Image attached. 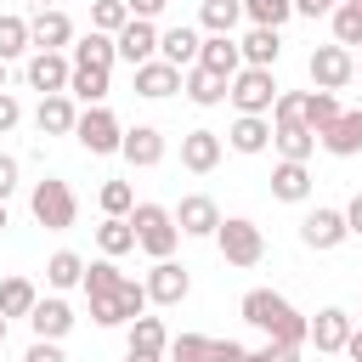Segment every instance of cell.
I'll return each instance as SVG.
<instances>
[{
    "label": "cell",
    "instance_id": "8fae6325",
    "mask_svg": "<svg viewBox=\"0 0 362 362\" xmlns=\"http://www.w3.org/2000/svg\"><path fill=\"white\" fill-rule=\"evenodd\" d=\"M345 238H351V226H345V209H322V204H317V209L300 221V243H305V249H317V255L339 249Z\"/></svg>",
    "mask_w": 362,
    "mask_h": 362
},
{
    "label": "cell",
    "instance_id": "8d00e7d4",
    "mask_svg": "<svg viewBox=\"0 0 362 362\" xmlns=\"http://www.w3.org/2000/svg\"><path fill=\"white\" fill-rule=\"evenodd\" d=\"M23 51H34L28 17H17V11H0V57L11 62V57H23Z\"/></svg>",
    "mask_w": 362,
    "mask_h": 362
},
{
    "label": "cell",
    "instance_id": "4316f807",
    "mask_svg": "<svg viewBox=\"0 0 362 362\" xmlns=\"http://www.w3.org/2000/svg\"><path fill=\"white\" fill-rule=\"evenodd\" d=\"M238 51H243L249 68H272V62L283 57V28H260V23H249V34L238 40Z\"/></svg>",
    "mask_w": 362,
    "mask_h": 362
},
{
    "label": "cell",
    "instance_id": "f5cc1de1",
    "mask_svg": "<svg viewBox=\"0 0 362 362\" xmlns=\"http://www.w3.org/2000/svg\"><path fill=\"white\" fill-rule=\"evenodd\" d=\"M124 362H164L158 351H124Z\"/></svg>",
    "mask_w": 362,
    "mask_h": 362
},
{
    "label": "cell",
    "instance_id": "1f68e13d",
    "mask_svg": "<svg viewBox=\"0 0 362 362\" xmlns=\"http://www.w3.org/2000/svg\"><path fill=\"white\" fill-rule=\"evenodd\" d=\"M45 283L62 294V288H79L85 283V255H74V249H57L51 260H45Z\"/></svg>",
    "mask_w": 362,
    "mask_h": 362
},
{
    "label": "cell",
    "instance_id": "74e56055",
    "mask_svg": "<svg viewBox=\"0 0 362 362\" xmlns=\"http://www.w3.org/2000/svg\"><path fill=\"white\" fill-rule=\"evenodd\" d=\"M328 23H334V40L339 45H362V0H339L334 11H328Z\"/></svg>",
    "mask_w": 362,
    "mask_h": 362
},
{
    "label": "cell",
    "instance_id": "836d02e7",
    "mask_svg": "<svg viewBox=\"0 0 362 362\" xmlns=\"http://www.w3.org/2000/svg\"><path fill=\"white\" fill-rule=\"evenodd\" d=\"M243 23V0H204L198 6V28L204 34H232Z\"/></svg>",
    "mask_w": 362,
    "mask_h": 362
},
{
    "label": "cell",
    "instance_id": "ba28073f",
    "mask_svg": "<svg viewBox=\"0 0 362 362\" xmlns=\"http://www.w3.org/2000/svg\"><path fill=\"white\" fill-rule=\"evenodd\" d=\"M305 68H311V85H317V90H345V85L356 79V51L334 40V45H317Z\"/></svg>",
    "mask_w": 362,
    "mask_h": 362
},
{
    "label": "cell",
    "instance_id": "4fadbf2b",
    "mask_svg": "<svg viewBox=\"0 0 362 362\" xmlns=\"http://www.w3.org/2000/svg\"><path fill=\"white\" fill-rule=\"evenodd\" d=\"M141 283H147V300L153 305H181L192 294V277H187V266H175V255L170 260H153V272Z\"/></svg>",
    "mask_w": 362,
    "mask_h": 362
},
{
    "label": "cell",
    "instance_id": "7c38bea8",
    "mask_svg": "<svg viewBox=\"0 0 362 362\" xmlns=\"http://www.w3.org/2000/svg\"><path fill=\"white\" fill-rule=\"evenodd\" d=\"M28 34H34V51H68V45L79 40L62 6H34V17H28Z\"/></svg>",
    "mask_w": 362,
    "mask_h": 362
},
{
    "label": "cell",
    "instance_id": "83f0119b",
    "mask_svg": "<svg viewBox=\"0 0 362 362\" xmlns=\"http://www.w3.org/2000/svg\"><path fill=\"white\" fill-rule=\"evenodd\" d=\"M198 51H204V34H198V28H187V23L158 34V57H164V62H175V68H192V62H198Z\"/></svg>",
    "mask_w": 362,
    "mask_h": 362
},
{
    "label": "cell",
    "instance_id": "52a82bcc",
    "mask_svg": "<svg viewBox=\"0 0 362 362\" xmlns=\"http://www.w3.org/2000/svg\"><path fill=\"white\" fill-rule=\"evenodd\" d=\"M277 90H283V85H277V74H272V68H249V62H243V68L232 74V90H226V102H232L238 113H272Z\"/></svg>",
    "mask_w": 362,
    "mask_h": 362
},
{
    "label": "cell",
    "instance_id": "b9f144b4",
    "mask_svg": "<svg viewBox=\"0 0 362 362\" xmlns=\"http://www.w3.org/2000/svg\"><path fill=\"white\" fill-rule=\"evenodd\" d=\"M96 204H102V215H130V209H136V187H130V181H102Z\"/></svg>",
    "mask_w": 362,
    "mask_h": 362
},
{
    "label": "cell",
    "instance_id": "ab89813d",
    "mask_svg": "<svg viewBox=\"0 0 362 362\" xmlns=\"http://www.w3.org/2000/svg\"><path fill=\"white\" fill-rule=\"evenodd\" d=\"M119 283H124L119 260H113V255H102V260H90V266H85V283H79V288H85V300H90V294H113Z\"/></svg>",
    "mask_w": 362,
    "mask_h": 362
},
{
    "label": "cell",
    "instance_id": "4dcf8cb0",
    "mask_svg": "<svg viewBox=\"0 0 362 362\" xmlns=\"http://www.w3.org/2000/svg\"><path fill=\"white\" fill-rule=\"evenodd\" d=\"M96 249L102 255H130L136 249V226H130V215H102V226H96Z\"/></svg>",
    "mask_w": 362,
    "mask_h": 362
},
{
    "label": "cell",
    "instance_id": "ffe728a7",
    "mask_svg": "<svg viewBox=\"0 0 362 362\" xmlns=\"http://www.w3.org/2000/svg\"><path fill=\"white\" fill-rule=\"evenodd\" d=\"M351 328H356V317H351L345 305H322V311L311 317V339H305V345H317V351H345Z\"/></svg>",
    "mask_w": 362,
    "mask_h": 362
},
{
    "label": "cell",
    "instance_id": "f6af8a7d",
    "mask_svg": "<svg viewBox=\"0 0 362 362\" xmlns=\"http://www.w3.org/2000/svg\"><path fill=\"white\" fill-rule=\"evenodd\" d=\"M17 124H23V102H17L11 90H0V136H6V130H17Z\"/></svg>",
    "mask_w": 362,
    "mask_h": 362
},
{
    "label": "cell",
    "instance_id": "680465c9",
    "mask_svg": "<svg viewBox=\"0 0 362 362\" xmlns=\"http://www.w3.org/2000/svg\"><path fill=\"white\" fill-rule=\"evenodd\" d=\"M356 79H362V57H356Z\"/></svg>",
    "mask_w": 362,
    "mask_h": 362
},
{
    "label": "cell",
    "instance_id": "6f0895ef",
    "mask_svg": "<svg viewBox=\"0 0 362 362\" xmlns=\"http://www.w3.org/2000/svg\"><path fill=\"white\" fill-rule=\"evenodd\" d=\"M34 6H62V0H34Z\"/></svg>",
    "mask_w": 362,
    "mask_h": 362
},
{
    "label": "cell",
    "instance_id": "7bdbcfd3",
    "mask_svg": "<svg viewBox=\"0 0 362 362\" xmlns=\"http://www.w3.org/2000/svg\"><path fill=\"white\" fill-rule=\"evenodd\" d=\"M124 23H130V6H124V0H96V6H90V28L119 34Z\"/></svg>",
    "mask_w": 362,
    "mask_h": 362
},
{
    "label": "cell",
    "instance_id": "8992f818",
    "mask_svg": "<svg viewBox=\"0 0 362 362\" xmlns=\"http://www.w3.org/2000/svg\"><path fill=\"white\" fill-rule=\"evenodd\" d=\"M74 141H79L90 158H107V153H119V147H124V124L113 119V107H107V102H96V107H85V113H79Z\"/></svg>",
    "mask_w": 362,
    "mask_h": 362
},
{
    "label": "cell",
    "instance_id": "6da1fadb",
    "mask_svg": "<svg viewBox=\"0 0 362 362\" xmlns=\"http://www.w3.org/2000/svg\"><path fill=\"white\" fill-rule=\"evenodd\" d=\"M238 311H243V322L249 328H260L266 339H277V345H305L311 339V317H300L277 288H249L243 300H238Z\"/></svg>",
    "mask_w": 362,
    "mask_h": 362
},
{
    "label": "cell",
    "instance_id": "d590c367",
    "mask_svg": "<svg viewBox=\"0 0 362 362\" xmlns=\"http://www.w3.org/2000/svg\"><path fill=\"white\" fill-rule=\"evenodd\" d=\"M68 96H74V102H85V107L107 102V68H74V79H68Z\"/></svg>",
    "mask_w": 362,
    "mask_h": 362
},
{
    "label": "cell",
    "instance_id": "7dc6e473",
    "mask_svg": "<svg viewBox=\"0 0 362 362\" xmlns=\"http://www.w3.org/2000/svg\"><path fill=\"white\" fill-rule=\"evenodd\" d=\"M11 192H17V158L0 153V198H11Z\"/></svg>",
    "mask_w": 362,
    "mask_h": 362
},
{
    "label": "cell",
    "instance_id": "484cf974",
    "mask_svg": "<svg viewBox=\"0 0 362 362\" xmlns=\"http://www.w3.org/2000/svg\"><path fill=\"white\" fill-rule=\"evenodd\" d=\"M68 57H74V68H107V74H113V62H119V45H113V34L90 28V34H79V40L68 45Z\"/></svg>",
    "mask_w": 362,
    "mask_h": 362
},
{
    "label": "cell",
    "instance_id": "7a4b0ae2",
    "mask_svg": "<svg viewBox=\"0 0 362 362\" xmlns=\"http://www.w3.org/2000/svg\"><path fill=\"white\" fill-rule=\"evenodd\" d=\"M28 215H34L45 232H68V226L79 221V198H74V187H68L62 175H45V181H34V192H28Z\"/></svg>",
    "mask_w": 362,
    "mask_h": 362
},
{
    "label": "cell",
    "instance_id": "7402d4cb",
    "mask_svg": "<svg viewBox=\"0 0 362 362\" xmlns=\"http://www.w3.org/2000/svg\"><path fill=\"white\" fill-rule=\"evenodd\" d=\"M181 74H187V68H175V62L153 57V62H141V68H136V96L164 102V96H175V90H181Z\"/></svg>",
    "mask_w": 362,
    "mask_h": 362
},
{
    "label": "cell",
    "instance_id": "e0dca14e",
    "mask_svg": "<svg viewBox=\"0 0 362 362\" xmlns=\"http://www.w3.org/2000/svg\"><path fill=\"white\" fill-rule=\"evenodd\" d=\"M226 147L243 153V158L266 153V147H272V113H238L232 130H226Z\"/></svg>",
    "mask_w": 362,
    "mask_h": 362
},
{
    "label": "cell",
    "instance_id": "44dd1931",
    "mask_svg": "<svg viewBox=\"0 0 362 362\" xmlns=\"http://www.w3.org/2000/svg\"><path fill=\"white\" fill-rule=\"evenodd\" d=\"M317 141H322V153H334V158H356V153H362V107H339V119H334Z\"/></svg>",
    "mask_w": 362,
    "mask_h": 362
},
{
    "label": "cell",
    "instance_id": "2e32d148",
    "mask_svg": "<svg viewBox=\"0 0 362 362\" xmlns=\"http://www.w3.org/2000/svg\"><path fill=\"white\" fill-rule=\"evenodd\" d=\"M119 158H124L130 170H153V164H164V130H158V124H130Z\"/></svg>",
    "mask_w": 362,
    "mask_h": 362
},
{
    "label": "cell",
    "instance_id": "f907efd6",
    "mask_svg": "<svg viewBox=\"0 0 362 362\" xmlns=\"http://www.w3.org/2000/svg\"><path fill=\"white\" fill-rule=\"evenodd\" d=\"M345 226H351V238H362V192L345 204Z\"/></svg>",
    "mask_w": 362,
    "mask_h": 362
},
{
    "label": "cell",
    "instance_id": "d4e9b609",
    "mask_svg": "<svg viewBox=\"0 0 362 362\" xmlns=\"http://www.w3.org/2000/svg\"><path fill=\"white\" fill-rule=\"evenodd\" d=\"M272 198L277 204H305L311 198V170L300 158H277L272 164Z\"/></svg>",
    "mask_w": 362,
    "mask_h": 362
},
{
    "label": "cell",
    "instance_id": "9f6ffc18",
    "mask_svg": "<svg viewBox=\"0 0 362 362\" xmlns=\"http://www.w3.org/2000/svg\"><path fill=\"white\" fill-rule=\"evenodd\" d=\"M0 232H6V198H0Z\"/></svg>",
    "mask_w": 362,
    "mask_h": 362
},
{
    "label": "cell",
    "instance_id": "db71d44e",
    "mask_svg": "<svg viewBox=\"0 0 362 362\" xmlns=\"http://www.w3.org/2000/svg\"><path fill=\"white\" fill-rule=\"evenodd\" d=\"M0 90H6V57H0Z\"/></svg>",
    "mask_w": 362,
    "mask_h": 362
},
{
    "label": "cell",
    "instance_id": "c3c4849f",
    "mask_svg": "<svg viewBox=\"0 0 362 362\" xmlns=\"http://www.w3.org/2000/svg\"><path fill=\"white\" fill-rule=\"evenodd\" d=\"M339 0H294V17H328Z\"/></svg>",
    "mask_w": 362,
    "mask_h": 362
},
{
    "label": "cell",
    "instance_id": "603a6c76",
    "mask_svg": "<svg viewBox=\"0 0 362 362\" xmlns=\"http://www.w3.org/2000/svg\"><path fill=\"white\" fill-rule=\"evenodd\" d=\"M74 124H79V107H74L68 90L40 96V107H34V130H40V136H74Z\"/></svg>",
    "mask_w": 362,
    "mask_h": 362
},
{
    "label": "cell",
    "instance_id": "5b68a950",
    "mask_svg": "<svg viewBox=\"0 0 362 362\" xmlns=\"http://www.w3.org/2000/svg\"><path fill=\"white\" fill-rule=\"evenodd\" d=\"M147 305H153V300H147V283L124 277L113 294H90V322H96V328H130Z\"/></svg>",
    "mask_w": 362,
    "mask_h": 362
},
{
    "label": "cell",
    "instance_id": "30bf717a",
    "mask_svg": "<svg viewBox=\"0 0 362 362\" xmlns=\"http://www.w3.org/2000/svg\"><path fill=\"white\" fill-rule=\"evenodd\" d=\"M23 79H28V90L57 96V90H68V79H74V57H62V51H28Z\"/></svg>",
    "mask_w": 362,
    "mask_h": 362
},
{
    "label": "cell",
    "instance_id": "11a10c76",
    "mask_svg": "<svg viewBox=\"0 0 362 362\" xmlns=\"http://www.w3.org/2000/svg\"><path fill=\"white\" fill-rule=\"evenodd\" d=\"M6 322H11V317H0V345H6Z\"/></svg>",
    "mask_w": 362,
    "mask_h": 362
},
{
    "label": "cell",
    "instance_id": "d6a6232c",
    "mask_svg": "<svg viewBox=\"0 0 362 362\" xmlns=\"http://www.w3.org/2000/svg\"><path fill=\"white\" fill-rule=\"evenodd\" d=\"M124 351H158V356H164V351H170L164 317H147V311H141V317L130 322V334H124Z\"/></svg>",
    "mask_w": 362,
    "mask_h": 362
},
{
    "label": "cell",
    "instance_id": "3957f363",
    "mask_svg": "<svg viewBox=\"0 0 362 362\" xmlns=\"http://www.w3.org/2000/svg\"><path fill=\"white\" fill-rule=\"evenodd\" d=\"M130 226H136V249L153 255V260H170L175 243H181L175 209H164V204H136V209H130Z\"/></svg>",
    "mask_w": 362,
    "mask_h": 362
},
{
    "label": "cell",
    "instance_id": "f1b7e54d",
    "mask_svg": "<svg viewBox=\"0 0 362 362\" xmlns=\"http://www.w3.org/2000/svg\"><path fill=\"white\" fill-rule=\"evenodd\" d=\"M198 62H204L209 74H226V79H232V74L243 68V51H238V40H232V34H204Z\"/></svg>",
    "mask_w": 362,
    "mask_h": 362
},
{
    "label": "cell",
    "instance_id": "816d5d0a",
    "mask_svg": "<svg viewBox=\"0 0 362 362\" xmlns=\"http://www.w3.org/2000/svg\"><path fill=\"white\" fill-rule=\"evenodd\" d=\"M345 356H351V362H362V328H351V339H345Z\"/></svg>",
    "mask_w": 362,
    "mask_h": 362
},
{
    "label": "cell",
    "instance_id": "ac0fdd59",
    "mask_svg": "<svg viewBox=\"0 0 362 362\" xmlns=\"http://www.w3.org/2000/svg\"><path fill=\"white\" fill-rule=\"evenodd\" d=\"M221 153H226V136H215V130H187L181 136V170H192V175H209L221 164Z\"/></svg>",
    "mask_w": 362,
    "mask_h": 362
},
{
    "label": "cell",
    "instance_id": "f546056e",
    "mask_svg": "<svg viewBox=\"0 0 362 362\" xmlns=\"http://www.w3.org/2000/svg\"><path fill=\"white\" fill-rule=\"evenodd\" d=\"M272 147H277L283 158H300V164H305L322 141H317V130H311V124H272Z\"/></svg>",
    "mask_w": 362,
    "mask_h": 362
},
{
    "label": "cell",
    "instance_id": "681fc988",
    "mask_svg": "<svg viewBox=\"0 0 362 362\" xmlns=\"http://www.w3.org/2000/svg\"><path fill=\"white\" fill-rule=\"evenodd\" d=\"M124 6H130V17H147V23H153V17H158L170 0H124Z\"/></svg>",
    "mask_w": 362,
    "mask_h": 362
},
{
    "label": "cell",
    "instance_id": "f35d334b",
    "mask_svg": "<svg viewBox=\"0 0 362 362\" xmlns=\"http://www.w3.org/2000/svg\"><path fill=\"white\" fill-rule=\"evenodd\" d=\"M300 119H305V124L322 136V130L339 119V96H334V90H305V107H300Z\"/></svg>",
    "mask_w": 362,
    "mask_h": 362
},
{
    "label": "cell",
    "instance_id": "277c9868",
    "mask_svg": "<svg viewBox=\"0 0 362 362\" xmlns=\"http://www.w3.org/2000/svg\"><path fill=\"white\" fill-rule=\"evenodd\" d=\"M215 249H221L226 266H260V260H266V232H260L249 215H221Z\"/></svg>",
    "mask_w": 362,
    "mask_h": 362
},
{
    "label": "cell",
    "instance_id": "60d3db41",
    "mask_svg": "<svg viewBox=\"0 0 362 362\" xmlns=\"http://www.w3.org/2000/svg\"><path fill=\"white\" fill-rule=\"evenodd\" d=\"M243 17L260 23V28H283L294 17V0H243Z\"/></svg>",
    "mask_w": 362,
    "mask_h": 362
},
{
    "label": "cell",
    "instance_id": "cb8c5ba5",
    "mask_svg": "<svg viewBox=\"0 0 362 362\" xmlns=\"http://www.w3.org/2000/svg\"><path fill=\"white\" fill-rule=\"evenodd\" d=\"M181 90H187V102H198V107H221L226 90H232V79H226V74H209L204 62H192V68L181 74Z\"/></svg>",
    "mask_w": 362,
    "mask_h": 362
},
{
    "label": "cell",
    "instance_id": "9c48e42d",
    "mask_svg": "<svg viewBox=\"0 0 362 362\" xmlns=\"http://www.w3.org/2000/svg\"><path fill=\"white\" fill-rule=\"evenodd\" d=\"M164 356H170V362H243L249 351H243L238 339H209V334H175Z\"/></svg>",
    "mask_w": 362,
    "mask_h": 362
},
{
    "label": "cell",
    "instance_id": "5bb4252c",
    "mask_svg": "<svg viewBox=\"0 0 362 362\" xmlns=\"http://www.w3.org/2000/svg\"><path fill=\"white\" fill-rule=\"evenodd\" d=\"M175 226H181V238H215L221 204H215L209 192H187V198L175 204Z\"/></svg>",
    "mask_w": 362,
    "mask_h": 362
},
{
    "label": "cell",
    "instance_id": "ee69618b",
    "mask_svg": "<svg viewBox=\"0 0 362 362\" xmlns=\"http://www.w3.org/2000/svg\"><path fill=\"white\" fill-rule=\"evenodd\" d=\"M243 362H300V351H294V345H277V339H266V345H260V351H249Z\"/></svg>",
    "mask_w": 362,
    "mask_h": 362
},
{
    "label": "cell",
    "instance_id": "9a60e30c",
    "mask_svg": "<svg viewBox=\"0 0 362 362\" xmlns=\"http://www.w3.org/2000/svg\"><path fill=\"white\" fill-rule=\"evenodd\" d=\"M113 45H119V62L141 68V62H153V57H158V28H153L147 17H130V23L113 34Z\"/></svg>",
    "mask_w": 362,
    "mask_h": 362
},
{
    "label": "cell",
    "instance_id": "bcb514c9",
    "mask_svg": "<svg viewBox=\"0 0 362 362\" xmlns=\"http://www.w3.org/2000/svg\"><path fill=\"white\" fill-rule=\"evenodd\" d=\"M23 362H68V356H62V345H57V339H34V345L23 351Z\"/></svg>",
    "mask_w": 362,
    "mask_h": 362
},
{
    "label": "cell",
    "instance_id": "d6986e66",
    "mask_svg": "<svg viewBox=\"0 0 362 362\" xmlns=\"http://www.w3.org/2000/svg\"><path fill=\"white\" fill-rule=\"evenodd\" d=\"M74 305L62 300V294H51V300H40L34 311H28V328H34V339H68L74 334Z\"/></svg>",
    "mask_w": 362,
    "mask_h": 362
},
{
    "label": "cell",
    "instance_id": "e575fe53",
    "mask_svg": "<svg viewBox=\"0 0 362 362\" xmlns=\"http://www.w3.org/2000/svg\"><path fill=\"white\" fill-rule=\"evenodd\" d=\"M34 305H40V288L28 277H6L0 283V317H28Z\"/></svg>",
    "mask_w": 362,
    "mask_h": 362
}]
</instances>
